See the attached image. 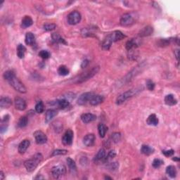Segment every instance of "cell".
Returning a JSON list of instances; mask_svg holds the SVG:
<instances>
[{
	"label": "cell",
	"instance_id": "obj_23",
	"mask_svg": "<svg viewBox=\"0 0 180 180\" xmlns=\"http://www.w3.org/2000/svg\"><path fill=\"white\" fill-rule=\"evenodd\" d=\"M25 44L27 45L32 46L35 43V37L32 32H27L25 35Z\"/></svg>",
	"mask_w": 180,
	"mask_h": 180
},
{
	"label": "cell",
	"instance_id": "obj_14",
	"mask_svg": "<svg viewBox=\"0 0 180 180\" xmlns=\"http://www.w3.org/2000/svg\"><path fill=\"white\" fill-rule=\"evenodd\" d=\"M96 119V116L92 113H84L81 115V120L84 123H89Z\"/></svg>",
	"mask_w": 180,
	"mask_h": 180
},
{
	"label": "cell",
	"instance_id": "obj_32",
	"mask_svg": "<svg viewBox=\"0 0 180 180\" xmlns=\"http://www.w3.org/2000/svg\"><path fill=\"white\" fill-rule=\"evenodd\" d=\"M107 130V127L104 124H99V126H98V131H99V134L101 138H104L105 137Z\"/></svg>",
	"mask_w": 180,
	"mask_h": 180
},
{
	"label": "cell",
	"instance_id": "obj_30",
	"mask_svg": "<svg viewBox=\"0 0 180 180\" xmlns=\"http://www.w3.org/2000/svg\"><path fill=\"white\" fill-rule=\"evenodd\" d=\"M67 163H68V167H69L70 171L72 173H74L75 172L77 171V167L76 164H75V162L73 159H71L70 158H68L66 159Z\"/></svg>",
	"mask_w": 180,
	"mask_h": 180
},
{
	"label": "cell",
	"instance_id": "obj_33",
	"mask_svg": "<svg viewBox=\"0 0 180 180\" xmlns=\"http://www.w3.org/2000/svg\"><path fill=\"white\" fill-rule=\"evenodd\" d=\"M52 40H53V41L55 42V43L64 44V45H66L67 44L64 39L62 38V37L58 35V34L54 33L53 35H52Z\"/></svg>",
	"mask_w": 180,
	"mask_h": 180
},
{
	"label": "cell",
	"instance_id": "obj_13",
	"mask_svg": "<svg viewBox=\"0 0 180 180\" xmlns=\"http://www.w3.org/2000/svg\"><path fill=\"white\" fill-rule=\"evenodd\" d=\"M95 142V136L94 134H88L83 139V143L86 146H92Z\"/></svg>",
	"mask_w": 180,
	"mask_h": 180
},
{
	"label": "cell",
	"instance_id": "obj_48",
	"mask_svg": "<svg viewBox=\"0 0 180 180\" xmlns=\"http://www.w3.org/2000/svg\"><path fill=\"white\" fill-rule=\"evenodd\" d=\"M174 153H175V151H174V150H172V149L163 150V154H164L165 156H167V157L172 156V155L174 154Z\"/></svg>",
	"mask_w": 180,
	"mask_h": 180
},
{
	"label": "cell",
	"instance_id": "obj_6",
	"mask_svg": "<svg viewBox=\"0 0 180 180\" xmlns=\"http://www.w3.org/2000/svg\"><path fill=\"white\" fill-rule=\"evenodd\" d=\"M81 19V14L78 11H72L68 16V23L72 25H76L80 22Z\"/></svg>",
	"mask_w": 180,
	"mask_h": 180
},
{
	"label": "cell",
	"instance_id": "obj_18",
	"mask_svg": "<svg viewBox=\"0 0 180 180\" xmlns=\"http://www.w3.org/2000/svg\"><path fill=\"white\" fill-rule=\"evenodd\" d=\"M30 141L29 140H23L19 146V152L21 154H23L24 153L28 148L30 146Z\"/></svg>",
	"mask_w": 180,
	"mask_h": 180
},
{
	"label": "cell",
	"instance_id": "obj_47",
	"mask_svg": "<svg viewBox=\"0 0 180 180\" xmlns=\"http://www.w3.org/2000/svg\"><path fill=\"white\" fill-rule=\"evenodd\" d=\"M118 166H119V165L117 163H112L109 165L108 168H109V170H111V171H113V170H117V168H118Z\"/></svg>",
	"mask_w": 180,
	"mask_h": 180
},
{
	"label": "cell",
	"instance_id": "obj_38",
	"mask_svg": "<svg viewBox=\"0 0 180 180\" xmlns=\"http://www.w3.org/2000/svg\"><path fill=\"white\" fill-rule=\"evenodd\" d=\"M121 139V135L119 132H115L111 135V139L113 143H117Z\"/></svg>",
	"mask_w": 180,
	"mask_h": 180
},
{
	"label": "cell",
	"instance_id": "obj_45",
	"mask_svg": "<svg viewBox=\"0 0 180 180\" xmlns=\"http://www.w3.org/2000/svg\"><path fill=\"white\" fill-rule=\"evenodd\" d=\"M115 155H116V153H115V150H111V152H109L107 156H106L104 161H109V160L113 159V158L115 156Z\"/></svg>",
	"mask_w": 180,
	"mask_h": 180
},
{
	"label": "cell",
	"instance_id": "obj_36",
	"mask_svg": "<svg viewBox=\"0 0 180 180\" xmlns=\"http://www.w3.org/2000/svg\"><path fill=\"white\" fill-rule=\"evenodd\" d=\"M57 104H58V107L60 109H63L69 106V101L68 100H66V99H60L59 101H57Z\"/></svg>",
	"mask_w": 180,
	"mask_h": 180
},
{
	"label": "cell",
	"instance_id": "obj_27",
	"mask_svg": "<svg viewBox=\"0 0 180 180\" xmlns=\"http://www.w3.org/2000/svg\"><path fill=\"white\" fill-rule=\"evenodd\" d=\"M9 116L8 115H6V116H4V118L2 119L1 122V132L3 133L4 132H5L7 129L8 125H9Z\"/></svg>",
	"mask_w": 180,
	"mask_h": 180
},
{
	"label": "cell",
	"instance_id": "obj_4",
	"mask_svg": "<svg viewBox=\"0 0 180 180\" xmlns=\"http://www.w3.org/2000/svg\"><path fill=\"white\" fill-rule=\"evenodd\" d=\"M8 82L11 85V86H12L13 88L17 91H19V92L22 93V94L26 92V88L25 85L23 84L20 80L16 78V75L14 77H13Z\"/></svg>",
	"mask_w": 180,
	"mask_h": 180
},
{
	"label": "cell",
	"instance_id": "obj_50",
	"mask_svg": "<svg viewBox=\"0 0 180 180\" xmlns=\"http://www.w3.org/2000/svg\"><path fill=\"white\" fill-rule=\"evenodd\" d=\"M175 56H176V58L177 60H179V49H176L175 51Z\"/></svg>",
	"mask_w": 180,
	"mask_h": 180
},
{
	"label": "cell",
	"instance_id": "obj_49",
	"mask_svg": "<svg viewBox=\"0 0 180 180\" xmlns=\"http://www.w3.org/2000/svg\"><path fill=\"white\" fill-rule=\"evenodd\" d=\"M88 63H89V61H88L87 60H85L84 61H83L82 63V65H81L82 68H85V67H86Z\"/></svg>",
	"mask_w": 180,
	"mask_h": 180
},
{
	"label": "cell",
	"instance_id": "obj_42",
	"mask_svg": "<svg viewBox=\"0 0 180 180\" xmlns=\"http://www.w3.org/2000/svg\"><path fill=\"white\" fill-rule=\"evenodd\" d=\"M172 41L171 39H162L158 42V45L160 47H166L168 46L170 44V42Z\"/></svg>",
	"mask_w": 180,
	"mask_h": 180
},
{
	"label": "cell",
	"instance_id": "obj_51",
	"mask_svg": "<svg viewBox=\"0 0 180 180\" xmlns=\"http://www.w3.org/2000/svg\"><path fill=\"white\" fill-rule=\"evenodd\" d=\"M0 176H1V179L3 180L4 179V174L2 171L0 172Z\"/></svg>",
	"mask_w": 180,
	"mask_h": 180
},
{
	"label": "cell",
	"instance_id": "obj_12",
	"mask_svg": "<svg viewBox=\"0 0 180 180\" xmlns=\"http://www.w3.org/2000/svg\"><path fill=\"white\" fill-rule=\"evenodd\" d=\"M109 36L113 42H117V41L121 40L126 37V36L124 35L122 32H121L120 31H119V30L114 31V32H113L112 33H111L110 35H109Z\"/></svg>",
	"mask_w": 180,
	"mask_h": 180
},
{
	"label": "cell",
	"instance_id": "obj_7",
	"mask_svg": "<svg viewBox=\"0 0 180 180\" xmlns=\"http://www.w3.org/2000/svg\"><path fill=\"white\" fill-rule=\"evenodd\" d=\"M120 23L122 26H130L135 23V19L132 14H125L121 17Z\"/></svg>",
	"mask_w": 180,
	"mask_h": 180
},
{
	"label": "cell",
	"instance_id": "obj_19",
	"mask_svg": "<svg viewBox=\"0 0 180 180\" xmlns=\"http://www.w3.org/2000/svg\"><path fill=\"white\" fill-rule=\"evenodd\" d=\"M104 97L101 95H94L90 99L89 103L92 106H97L104 101Z\"/></svg>",
	"mask_w": 180,
	"mask_h": 180
},
{
	"label": "cell",
	"instance_id": "obj_17",
	"mask_svg": "<svg viewBox=\"0 0 180 180\" xmlns=\"http://www.w3.org/2000/svg\"><path fill=\"white\" fill-rule=\"evenodd\" d=\"M106 156V150L104 148H101L100 150H99V152L97 153V154L95 155L94 157V162L96 163H99L100 161H103V160H105V158Z\"/></svg>",
	"mask_w": 180,
	"mask_h": 180
},
{
	"label": "cell",
	"instance_id": "obj_46",
	"mask_svg": "<svg viewBox=\"0 0 180 180\" xmlns=\"http://www.w3.org/2000/svg\"><path fill=\"white\" fill-rule=\"evenodd\" d=\"M146 86L147 88L150 90V91H153L155 88V84L152 80H148L146 82Z\"/></svg>",
	"mask_w": 180,
	"mask_h": 180
},
{
	"label": "cell",
	"instance_id": "obj_44",
	"mask_svg": "<svg viewBox=\"0 0 180 180\" xmlns=\"http://www.w3.org/2000/svg\"><path fill=\"white\" fill-rule=\"evenodd\" d=\"M163 164V161L162 160L160 159H154L153 161V163H152V165H153V166L155 168H159V167L161 166Z\"/></svg>",
	"mask_w": 180,
	"mask_h": 180
},
{
	"label": "cell",
	"instance_id": "obj_20",
	"mask_svg": "<svg viewBox=\"0 0 180 180\" xmlns=\"http://www.w3.org/2000/svg\"><path fill=\"white\" fill-rule=\"evenodd\" d=\"M12 105V101L9 97H2L0 100V106L2 109H8Z\"/></svg>",
	"mask_w": 180,
	"mask_h": 180
},
{
	"label": "cell",
	"instance_id": "obj_3",
	"mask_svg": "<svg viewBox=\"0 0 180 180\" xmlns=\"http://www.w3.org/2000/svg\"><path fill=\"white\" fill-rule=\"evenodd\" d=\"M137 92H138V90L137 89H130L125 91V92L122 93L120 95L117 96V99H116V104L117 105H120V104H123L127 99H129L130 98L136 95L137 94Z\"/></svg>",
	"mask_w": 180,
	"mask_h": 180
},
{
	"label": "cell",
	"instance_id": "obj_11",
	"mask_svg": "<svg viewBox=\"0 0 180 180\" xmlns=\"http://www.w3.org/2000/svg\"><path fill=\"white\" fill-rule=\"evenodd\" d=\"M14 104H15L16 109L19 111H24L27 107L26 101L21 97H16Z\"/></svg>",
	"mask_w": 180,
	"mask_h": 180
},
{
	"label": "cell",
	"instance_id": "obj_40",
	"mask_svg": "<svg viewBox=\"0 0 180 180\" xmlns=\"http://www.w3.org/2000/svg\"><path fill=\"white\" fill-rule=\"evenodd\" d=\"M39 56L43 59H47L51 56V54L47 50H42L39 53Z\"/></svg>",
	"mask_w": 180,
	"mask_h": 180
},
{
	"label": "cell",
	"instance_id": "obj_15",
	"mask_svg": "<svg viewBox=\"0 0 180 180\" xmlns=\"http://www.w3.org/2000/svg\"><path fill=\"white\" fill-rule=\"evenodd\" d=\"M153 27L151 26H146V27H144L142 30L140 31L139 33V35L141 37H147V36H149L153 33Z\"/></svg>",
	"mask_w": 180,
	"mask_h": 180
},
{
	"label": "cell",
	"instance_id": "obj_22",
	"mask_svg": "<svg viewBox=\"0 0 180 180\" xmlns=\"http://www.w3.org/2000/svg\"><path fill=\"white\" fill-rule=\"evenodd\" d=\"M137 47H138V43L135 39H132V40L127 41L126 43V49L128 52L135 50Z\"/></svg>",
	"mask_w": 180,
	"mask_h": 180
},
{
	"label": "cell",
	"instance_id": "obj_28",
	"mask_svg": "<svg viewBox=\"0 0 180 180\" xmlns=\"http://www.w3.org/2000/svg\"><path fill=\"white\" fill-rule=\"evenodd\" d=\"M112 43H113V42H112V41H111V38H110V37H109V36L108 35L107 37H106L105 40H104V42H103V43H102V48H103V49L106 50V51L110 49Z\"/></svg>",
	"mask_w": 180,
	"mask_h": 180
},
{
	"label": "cell",
	"instance_id": "obj_16",
	"mask_svg": "<svg viewBox=\"0 0 180 180\" xmlns=\"http://www.w3.org/2000/svg\"><path fill=\"white\" fill-rule=\"evenodd\" d=\"M165 103L168 106H172L177 104V100L175 99L173 94H168L165 97Z\"/></svg>",
	"mask_w": 180,
	"mask_h": 180
},
{
	"label": "cell",
	"instance_id": "obj_8",
	"mask_svg": "<svg viewBox=\"0 0 180 180\" xmlns=\"http://www.w3.org/2000/svg\"><path fill=\"white\" fill-rule=\"evenodd\" d=\"M34 137H35V142L37 144H44L47 142V135L42 131H36L34 133Z\"/></svg>",
	"mask_w": 180,
	"mask_h": 180
},
{
	"label": "cell",
	"instance_id": "obj_24",
	"mask_svg": "<svg viewBox=\"0 0 180 180\" xmlns=\"http://www.w3.org/2000/svg\"><path fill=\"white\" fill-rule=\"evenodd\" d=\"M146 122L148 125L156 126L158 124V118L155 114H151V115L148 116Z\"/></svg>",
	"mask_w": 180,
	"mask_h": 180
},
{
	"label": "cell",
	"instance_id": "obj_43",
	"mask_svg": "<svg viewBox=\"0 0 180 180\" xmlns=\"http://www.w3.org/2000/svg\"><path fill=\"white\" fill-rule=\"evenodd\" d=\"M44 30L46 31H52L56 27V25L54 23H46L43 26Z\"/></svg>",
	"mask_w": 180,
	"mask_h": 180
},
{
	"label": "cell",
	"instance_id": "obj_26",
	"mask_svg": "<svg viewBox=\"0 0 180 180\" xmlns=\"http://www.w3.org/2000/svg\"><path fill=\"white\" fill-rule=\"evenodd\" d=\"M141 152L146 155H149L154 152V149L148 145H143L141 148Z\"/></svg>",
	"mask_w": 180,
	"mask_h": 180
},
{
	"label": "cell",
	"instance_id": "obj_53",
	"mask_svg": "<svg viewBox=\"0 0 180 180\" xmlns=\"http://www.w3.org/2000/svg\"><path fill=\"white\" fill-rule=\"evenodd\" d=\"M105 179H112V178L109 177H105Z\"/></svg>",
	"mask_w": 180,
	"mask_h": 180
},
{
	"label": "cell",
	"instance_id": "obj_39",
	"mask_svg": "<svg viewBox=\"0 0 180 180\" xmlns=\"http://www.w3.org/2000/svg\"><path fill=\"white\" fill-rule=\"evenodd\" d=\"M15 76V73L12 70H7L5 73H4V78L7 81H9V80L11 79L13 77Z\"/></svg>",
	"mask_w": 180,
	"mask_h": 180
},
{
	"label": "cell",
	"instance_id": "obj_1",
	"mask_svg": "<svg viewBox=\"0 0 180 180\" xmlns=\"http://www.w3.org/2000/svg\"><path fill=\"white\" fill-rule=\"evenodd\" d=\"M99 66L93 67L91 70H87V71L82 73L81 75H78V76L75 78L74 81H73V82L76 83V84H80V83L84 82L87 81V80L91 79V78H93V77L99 72Z\"/></svg>",
	"mask_w": 180,
	"mask_h": 180
},
{
	"label": "cell",
	"instance_id": "obj_25",
	"mask_svg": "<svg viewBox=\"0 0 180 180\" xmlns=\"http://www.w3.org/2000/svg\"><path fill=\"white\" fill-rule=\"evenodd\" d=\"M57 115V111L53 109H49L46 113V122H49L51 121L56 115Z\"/></svg>",
	"mask_w": 180,
	"mask_h": 180
},
{
	"label": "cell",
	"instance_id": "obj_41",
	"mask_svg": "<svg viewBox=\"0 0 180 180\" xmlns=\"http://www.w3.org/2000/svg\"><path fill=\"white\" fill-rule=\"evenodd\" d=\"M68 153V150L64 149H57L55 150L52 153V156H56V155H64Z\"/></svg>",
	"mask_w": 180,
	"mask_h": 180
},
{
	"label": "cell",
	"instance_id": "obj_52",
	"mask_svg": "<svg viewBox=\"0 0 180 180\" xmlns=\"http://www.w3.org/2000/svg\"><path fill=\"white\" fill-rule=\"evenodd\" d=\"M173 160H175V161H179V159L178 158V157H175V158H173Z\"/></svg>",
	"mask_w": 180,
	"mask_h": 180
},
{
	"label": "cell",
	"instance_id": "obj_34",
	"mask_svg": "<svg viewBox=\"0 0 180 180\" xmlns=\"http://www.w3.org/2000/svg\"><path fill=\"white\" fill-rule=\"evenodd\" d=\"M58 73L61 76H65L69 74V70L65 65H60L58 69Z\"/></svg>",
	"mask_w": 180,
	"mask_h": 180
},
{
	"label": "cell",
	"instance_id": "obj_10",
	"mask_svg": "<svg viewBox=\"0 0 180 180\" xmlns=\"http://www.w3.org/2000/svg\"><path fill=\"white\" fill-rule=\"evenodd\" d=\"M94 96L92 92H86L82 94V95L80 96L79 99L78 100V104L80 106H83L86 104L88 101H90L91 97Z\"/></svg>",
	"mask_w": 180,
	"mask_h": 180
},
{
	"label": "cell",
	"instance_id": "obj_37",
	"mask_svg": "<svg viewBox=\"0 0 180 180\" xmlns=\"http://www.w3.org/2000/svg\"><path fill=\"white\" fill-rule=\"evenodd\" d=\"M44 110H45V106H44L43 103H42V101H39L35 106L36 112L38 113H43Z\"/></svg>",
	"mask_w": 180,
	"mask_h": 180
},
{
	"label": "cell",
	"instance_id": "obj_2",
	"mask_svg": "<svg viewBox=\"0 0 180 180\" xmlns=\"http://www.w3.org/2000/svg\"><path fill=\"white\" fill-rule=\"evenodd\" d=\"M42 158H43V156L41 153H36L32 157V158L25 160L24 162V165H25L26 170L28 172L34 171L42 160Z\"/></svg>",
	"mask_w": 180,
	"mask_h": 180
},
{
	"label": "cell",
	"instance_id": "obj_35",
	"mask_svg": "<svg viewBox=\"0 0 180 180\" xmlns=\"http://www.w3.org/2000/svg\"><path fill=\"white\" fill-rule=\"evenodd\" d=\"M27 122H28L27 117H25V116H23V117H21L19 119V122H18V126L19 127H21V128H23V127H25L27 126Z\"/></svg>",
	"mask_w": 180,
	"mask_h": 180
},
{
	"label": "cell",
	"instance_id": "obj_29",
	"mask_svg": "<svg viewBox=\"0 0 180 180\" xmlns=\"http://www.w3.org/2000/svg\"><path fill=\"white\" fill-rule=\"evenodd\" d=\"M166 173L171 178H175L177 175V170L175 166L173 165H170L166 168Z\"/></svg>",
	"mask_w": 180,
	"mask_h": 180
},
{
	"label": "cell",
	"instance_id": "obj_31",
	"mask_svg": "<svg viewBox=\"0 0 180 180\" xmlns=\"http://www.w3.org/2000/svg\"><path fill=\"white\" fill-rule=\"evenodd\" d=\"M26 52V48L23 45H19L17 47V55L20 58H24Z\"/></svg>",
	"mask_w": 180,
	"mask_h": 180
},
{
	"label": "cell",
	"instance_id": "obj_21",
	"mask_svg": "<svg viewBox=\"0 0 180 180\" xmlns=\"http://www.w3.org/2000/svg\"><path fill=\"white\" fill-rule=\"evenodd\" d=\"M32 23H33V21H32V18L30 16H26L23 19L22 22H21V26L23 28L25 29L32 25Z\"/></svg>",
	"mask_w": 180,
	"mask_h": 180
},
{
	"label": "cell",
	"instance_id": "obj_5",
	"mask_svg": "<svg viewBox=\"0 0 180 180\" xmlns=\"http://www.w3.org/2000/svg\"><path fill=\"white\" fill-rule=\"evenodd\" d=\"M66 173V168L64 165H59L57 166H54L52 169V176L55 179H58L61 176H63Z\"/></svg>",
	"mask_w": 180,
	"mask_h": 180
},
{
	"label": "cell",
	"instance_id": "obj_9",
	"mask_svg": "<svg viewBox=\"0 0 180 180\" xmlns=\"http://www.w3.org/2000/svg\"><path fill=\"white\" fill-rule=\"evenodd\" d=\"M73 132L70 130H68L65 132L62 137V142L65 146H70L73 143Z\"/></svg>",
	"mask_w": 180,
	"mask_h": 180
}]
</instances>
